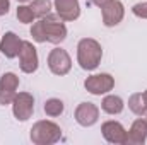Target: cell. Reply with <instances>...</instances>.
Segmentation results:
<instances>
[{
	"label": "cell",
	"mask_w": 147,
	"mask_h": 145,
	"mask_svg": "<svg viewBox=\"0 0 147 145\" xmlns=\"http://www.w3.org/2000/svg\"><path fill=\"white\" fill-rule=\"evenodd\" d=\"M53 9L67 22L77 21L79 15H80V3H79V0H53Z\"/></svg>",
	"instance_id": "11"
},
{
	"label": "cell",
	"mask_w": 147,
	"mask_h": 145,
	"mask_svg": "<svg viewBox=\"0 0 147 145\" xmlns=\"http://www.w3.org/2000/svg\"><path fill=\"white\" fill-rule=\"evenodd\" d=\"M16 94H17V92H10V91H3V89H0V106L12 104Z\"/></svg>",
	"instance_id": "22"
},
{
	"label": "cell",
	"mask_w": 147,
	"mask_h": 145,
	"mask_svg": "<svg viewBox=\"0 0 147 145\" xmlns=\"http://www.w3.org/2000/svg\"><path fill=\"white\" fill-rule=\"evenodd\" d=\"M101 14H103V24L106 28H115L125 17V5L120 0H111L101 9Z\"/></svg>",
	"instance_id": "10"
},
{
	"label": "cell",
	"mask_w": 147,
	"mask_h": 145,
	"mask_svg": "<svg viewBox=\"0 0 147 145\" xmlns=\"http://www.w3.org/2000/svg\"><path fill=\"white\" fill-rule=\"evenodd\" d=\"M31 36H33V39H34L36 43H46L45 34H43V28H41V21H39V19H38L36 22H33V26H31Z\"/></svg>",
	"instance_id": "20"
},
{
	"label": "cell",
	"mask_w": 147,
	"mask_h": 145,
	"mask_svg": "<svg viewBox=\"0 0 147 145\" xmlns=\"http://www.w3.org/2000/svg\"><path fill=\"white\" fill-rule=\"evenodd\" d=\"M91 2H92V3H94L96 7H99V9H103V7H105L106 3H110L111 0H91Z\"/></svg>",
	"instance_id": "24"
},
{
	"label": "cell",
	"mask_w": 147,
	"mask_h": 145,
	"mask_svg": "<svg viewBox=\"0 0 147 145\" xmlns=\"http://www.w3.org/2000/svg\"><path fill=\"white\" fill-rule=\"evenodd\" d=\"M9 9H10V0H0V17L7 15Z\"/></svg>",
	"instance_id": "23"
},
{
	"label": "cell",
	"mask_w": 147,
	"mask_h": 145,
	"mask_svg": "<svg viewBox=\"0 0 147 145\" xmlns=\"http://www.w3.org/2000/svg\"><path fill=\"white\" fill-rule=\"evenodd\" d=\"M101 133H103L105 140L110 144L127 145V130L120 121H115V119L105 121L101 125Z\"/></svg>",
	"instance_id": "8"
},
{
	"label": "cell",
	"mask_w": 147,
	"mask_h": 145,
	"mask_svg": "<svg viewBox=\"0 0 147 145\" xmlns=\"http://www.w3.org/2000/svg\"><path fill=\"white\" fill-rule=\"evenodd\" d=\"M12 113L17 121H28L34 113V97L29 92H17L12 101Z\"/></svg>",
	"instance_id": "6"
},
{
	"label": "cell",
	"mask_w": 147,
	"mask_h": 145,
	"mask_svg": "<svg viewBox=\"0 0 147 145\" xmlns=\"http://www.w3.org/2000/svg\"><path fill=\"white\" fill-rule=\"evenodd\" d=\"M19 67L24 73H34L39 67L36 46L31 41H22V46L19 51Z\"/></svg>",
	"instance_id": "7"
},
{
	"label": "cell",
	"mask_w": 147,
	"mask_h": 145,
	"mask_svg": "<svg viewBox=\"0 0 147 145\" xmlns=\"http://www.w3.org/2000/svg\"><path fill=\"white\" fill-rule=\"evenodd\" d=\"M19 3H26V2H31V0H17Z\"/></svg>",
	"instance_id": "26"
},
{
	"label": "cell",
	"mask_w": 147,
	"mask_h": 145,
	"mask_svg": "<svg viewBox=\"0 0 147 145\" xmlns=\"http://www.w3.org/2000/svg\"><path fill=\"white\" fill-rule=\"evenodd\" d=\"M21 46H22V39L17 36L16 33L9 31L5 33L2 39H0V51L5 58L12 60V58H17L19 56V51H21Z\"/></svg>",
	"instance_id": "12"
},
{
	"label": "cell",
	"mask_w": 147,
	"mask_h": 145,
	"mask_svg": "<svg viewBox=\"0 0 147 145\" xmlns=\"http://www.w3.org/2000/svg\"><path fill=\"white\" fill-rule=\"evenodd\" d=\"M101 109L108 114H120L123 109H125V103L120 96H115V94H108L103 97L101 101Z\"/></svg>",
	"instance_id": "14"
},
{
	"label": "cell",
	"mask_w": 147,
	"mask_h": 145,
	"mask_svg": "<svg viewBox=\"0 0 147 145\" xmlns=\"http://www.w3.org/2000/svg\"><path fill=\"white\" fill-rule=\"evenodd\" d=\"M0 89L10 91V92H17V89H19V77L14 72H5L0 77Z\"/></svg>",
	"instance_id": "17"
},
{
	"label": "cell",
	"mask_w": 147,
	"mask_h": 145,
	"mask_svg": "<svg viewBox=\"0 0 147 145\" xmlns=\"http://www.w3.org/2000/svg\"><path fill=\"white\" fill-rule=\"evenodd\" d=\"M74 116H75V121L80 126L89 128V126L98 123V119H99V108L94 103H80L75 108Z\"/></svg>",
	"instance_id": "9"
},
{
	"label": "cell",
	"mask_w": 147,
	"mask_h": 145,
	"mask_svg": "<svg viewBox=\"0 0 147 145\" xmlns=\"http://www.w3.org/2000/svg\"><path fill=\"white\" fill-rule=\"evenodd\" d=\"M132 12L139 19H147V2H139L132 7Z\"/></svg>",
	"instance_id": "21"
},
{
	"label": "cell",
	"mask_w": 147,
	"mask_h": 145,
	"mask_svg": "<svg viewBox=\"0 0 147 145\" xmlns=\"http://www.w3.org/2000/svg\"><path fill=\"white\" fill-rule=\"evenodd\" d=\"M16 15H17V19H19V22H22V24H33L34 19H36L33 9H31L29 5H26V3H21V5L17 7Z\"/></svg>",
	"instance_id": "19"
},
{
	"label": "cell",
	"mask_w": 147,
	"mask_h": 145,
	"mask_svg": "<svg viewBox=\"0 0 147 145\" xmlns=\"http://www.w3.org/2000/svg\"><path fill=\"white\" fill-rule=\"evenodd\" d=\"M147 140V118H137L127 132V145H144Z\"/></svg>",
	"instance_id": "13"
},
{
	"label": "cell",
	"mask_w": 147,
	"mask_h": 145,
	"mask_svg": "<svg viewBox=\"0 0 147 145\" xmlns=\"http://www.w3.org/2000/svg\"><path fill=\"white\" fill-rule=\"evenodd\" d=\"M43 111L46 113V116L57 118V116H60V114L65 111V104H63V101H62V99L51 97V99H48V101L45 103V106H43Z\"/></svg>",
	"instance_id": "16"
},
{
	"label": "cell",
	"mask_w": 147,
	"mask_h": 145,
	"mask_svg": "<svg viewBox=\"0 0 147 145\" xmlns=\"http://www.w3.org/2000/svg\"><path fill=\"white\" fill-rule=\"evenodd\" d=\"M142 94H144V99H146V104H147V91H144Z\"/></svg>",
	"instance_id": "25"
},
{
	"label": "cell",
	"mask_w": 147,
	"mask_h": 145,
	"mask_svg": "<svg viewBox=\"0 0 147 145\" xmlns=\"http://www.w3.org/2000/svg\"><path fill=\"white\" fill-rule=\"evenodd\" d=\"M146 118H147V114H146Z\"/></svg>",
	"instance_id": "27"
},
{
	"label": "cell",
	"mask_w": 147,
	"mask_h": 145,
	"mask_svg": "<svg viewBox=\"0 0 147 145\" xmlns=\"http://www.w3.org/2000/svg\"><path fill=\"white\" fill-rule=\"evenodd\" d=\"M29 7L33 9V12H34L36 19H41V17L48 15V14L51 12V9H53L51 0H31Z\"/></svg>",
	"instance_id": "18"
},
{
	"label": "cell",
	"mask_w": 147,
	"mask_h": 145,
	"mask_svg": "<svg viewBox=\"0 0 147 145\" xmlns=\"http://www.w3.org/2000/svg\"><path fill=\"white\" fill-rule=\"evenodd\" d=\"M103 60V48L99 41L92 38H82L77 44V63L82 70L92 72L99 67Z\"/></svg>",
	"instance_id": "1"
},
{
	"label": "cell",
	"mask_w": 147,
	"mask_h": 145,
	"mask_svg": "<svg viewBox=\"0 0 147 145\" xmlns=\"http://www.w3.org/2000/svg\"><path fill=\"white\" fill-rule=\"evenodd\" d=\"M84 87L92 96H105L115 87V79L110 73H94L84 80Z\"/></svg>",
	"instance_id": "5"
},
{
	"label": "cell",
	"mask_w": 147,
	"mask_h": 145,
	"mask_svg": "<svg viewBox=\"0 0 147 145\" xmlns=\"http://www.w3.org/2000/svg\"><path fill=\"white\" fill-rule=\"evenodd\" d=\"M31 142L36 145H51L60 142L62 138V128L50 121V119H39L33 125L31 133H29Z\"/></svg>",
	"instance_id": "2"
},
{
	"label": "cell",
	"mask_w": 147,
	"mask_h": 145,
	"mask_svg": "<svg viewBox=\"0 0 147 145\" xmlns=\"http://www.w3.org/2000/svg\"><path fill=\"white\" fill-rule=\"evenodd\" d=\"M128 109L137 116H146L147 114V104L142 92H135L128 97Z\"/></svg>",
	"instance_id": "15"
},
{
	"label": "cell",
	"mask_w": 147,
	"mask_h": 145,
	"mask_svg": "<svg viewBox=\"0 0 147 145\" xmlns=\"http://www.w3.org/2000/svg\"><path fill=\"white\" fill-rule=\"evenodd\" d=\"M41 21V28H43V34L46 43H51V44H60L67 39V26L63 22V19L55 12V14H48L45 17L39 19Z\"/></svg>",
	"instance_id": "3"
},
{
	"label": "cell",
	"mask_w": 147,
	"mask_h": 145,
	"mask_svg": "<svg viewBox=\"0 0 147 145\" xmlns=\"http://www.w3.org/2000/svg\"><path fill=\"white\" fill-rule=\"evenodd\" d=\"M48 68L50 72L58 75V77H63L70 72L72 68V58L70 55L67 53V50L63 48H53L48 55Z\"/></svg>",
	"instance_id": "4"
}]
</instances>
